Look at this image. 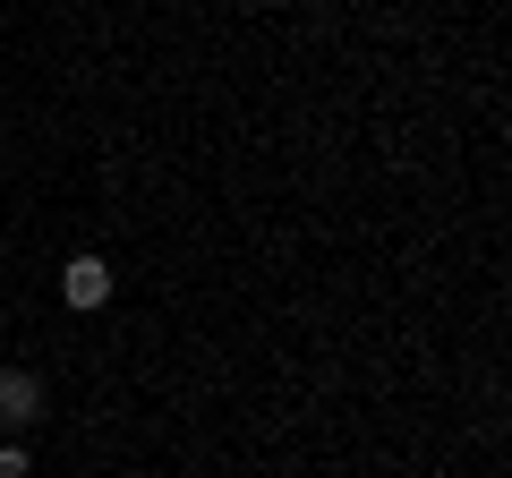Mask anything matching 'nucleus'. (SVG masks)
I'll return each instance as SVG.
<instances>
[{"mask_svg":"<svg viewBox=\"0 0 512 478\" xmlns=\"http://www.w3.org/2000/svg\"><path fill=\"white\" fill-rule=\"evenodd\" d=\"M0 478H26V444H0Z\"/></svg>","mask_w":512,"mask_h":478,"instance_id":"nucleus-3","label":"nucleus"},{"mask_svg":"<svg viewBox=\"0 0 512 478\" xmlns=\"http://www.w3.org/2000/svg\"><path fill=\"white\" fill-rule=\"evenodd\" d=\"M43 410H52V393H43L35 368H0V427H9V436H26Z\"/></svg>","mask_w":512,"mask_h":478,"instance_id":"nucleus-1","label":"nucleus"},{"mask_svg":"<svg viewBox=\"0 0 512 478\" xmlns=\"http://www.w3.org/2000/svg\"><path fill=\"white\" fill-rule=\"evenodd\" d=\"M60 299H69L77 316L103 308V299H111V265L103 257H69V265H60Z\"/></svg>","mask_w":512,"mask_h":478,"instance_id":"nucleus-2","label":"nucleus"}]
</instances>
